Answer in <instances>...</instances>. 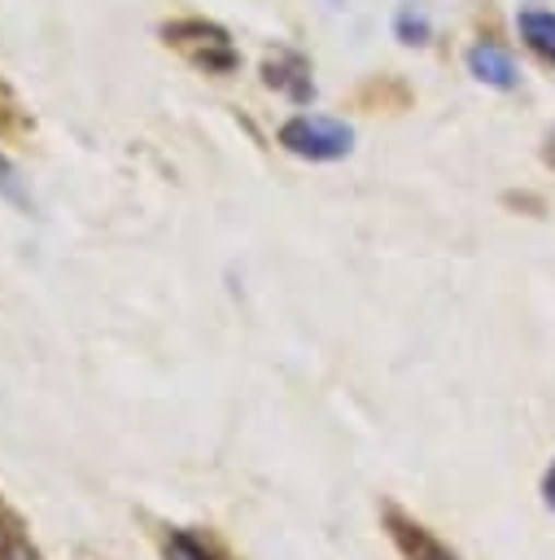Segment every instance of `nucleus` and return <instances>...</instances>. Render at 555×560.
Returning <instances> with one entry per match:
<instances>
[{
	"label": "nucleus",
	"mask_w": 555,
	"mask_h": 560,
	"mask_svg": "<svg viewBox=\"0 0 555 560\" xmlns=\"http://www.w3.org/2000/svg\"><path fill=\"white\" fill-rule=\"evenodd\" d=\"M280 144L297 158H310V162H332V158H345L350 144H354V131L336 118H319V114H297L280 127Z\"/></svg>",
	"instance_id": "nucleus-1"
},
{
	"label": "nucleus",
	"mask_w": 555,
	"mask_h": 560,
	"mask_svg": "<svg viewBox=\"0 0 555 560\" xmlns=\"http://www.w3.org/2000/svg\"><path fill=\"white\" fill-rule=\"evenodd\" d=\"M385 521H389V534H393V542H398V551L406 556V560H459L450 547H441L420 521H406L402 512H385Z\"/></svg>",
	"instance_id": "nucleus-2"
},
{
	"label": "nucleus",
	"mask_w": 555,
	"mask_h": 560,
	"mask_svg": "<svg viewBox=\"0 0 555 560\" xmlns=\"http://www.w3.org/2000/svg\"><path fill=\"white\" fill-rule=\"evenodd\" d=\"M468 66H472L476 79H485V83H494V88H511V83H516L511 57H507L503 48H494V44H476V48L468 52Z\"/></svg>",
	"instance_id": "nucleus-3"
},
{
	"label": "nucleus",
	"mask_w": 555,
	"mask_h": 560,
	"mask_svg": "<svg viewBox=\"0 0 555 560\" xmlns=\"http://www.w3.org/2000/svg\"><path fill=\"white\" fill-rule=\"evenodd\" d=\"M0 560H44L26 538V525L4 508V499H0Z\"/></svg>",
	"instance_id": "nucleus-4"
},
{
	"label": "nucleus",
	"mask_w": 555,
	"mask_h": 560,
	"mask_svg": "<svg viewBox=\"0 0 555 560\" xmlns=\"http://www.w3.org/2000/svg\"><path fill=\"white\" fill-rule=\"evenodd\" d=\"M520 35L529 39L533 52H542L546 61H555V13H538V9L520 13Z\"/></svg>",
	"instance_id": "nucleus-5"
},
{
	"label": "nucleus",
	"mask_w": 555,
	"mask_h": 560,
	"mask_svg": "<svg viewBox=\"0 0 555 560\" xmlns=\"http://www.w3.org/2000/svg\"><path fill=\"white\" fill-rule=\"evenodd\" d=\"M162 551H166V560H219V556H214L197 534H188V529H175Z\"/></svg>",
	"instance_id": "nucleus-6"
},
{
	"label": "nucleus",
	"mask_w": 555,
	"mask_h": 560,
	"mask_svg": "<svg viewBox=\"0 0 555 560\" xmlns=\"http://www.w3.org/2000/svg\"><path fill=\"white\" fill-rule=\"evenodd\" d=\"M542 494H546V503L555 508V464L546 468V477H542Z\"/></svg>",
	"instance_id": "nucleus-7"
}]
</instances>
